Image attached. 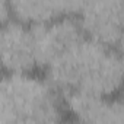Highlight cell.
I'll use <instances>...</instances> for the list:
<instances>
[{"label":"cell","instance_id":"6da1fadb","mask_svg":"<svg viewBox=\"0 0 124 124\" xmlns=\"http://www.w3.org/2000/svg\"><path fill=\"white\" fill-rule=\"evenodd\" d=\"M78 15L86 38L117 48L124 34V2L82 3Z\"/></svg>","mask_w":124,"mask_h":124},{"label":"cell","instance_id":"7a4b0ae2","mask_svg":"<svg viewBox=\"0 0 124 124\" xmlns=\"http://www.w3.org/2000/svg\"><path fill=\"white\" fill-rule=\"evenodd\" d=\"M35 38L38 64L48 67L55 58L64 54L85 38L79 19L73 15L54 19L48 23L31 26Z\"/></svg>","mask_w":124,"mask_h":124},{"label":"cell","instance_id":"3957f363","mask_svg":"<svg viewBox=\"0 0 124 124\" xmlns=\"http://www.w3.org/2000/svg\"><path fill=\"white\" fill-rule=\"evenodd\" d=\"M0 54L3 69L9 73H29L38 66L32 28L18 19L2 25Z\"/></svg>","mask_w":124,"mask_h":124},{"label":"cell","instance_id":"277c9868","mask_svg":"<svg viewBox=\"0 0 124 124\" xmlns=\"http://www.w3.org/2000/svg\"><path fill=\"white\" fill-rule=\"evenodd\" d=\"M12 15L23 22L34 25L48 23L54 19L79 13L82 3H69V2H37V0H19L10 2Z\"/></svg>","mask_w":124,"mask_h":124},{"label":"cell","instance_id":"5b68a950","mask_svg":"<svg viewBox=\"0 0 124 124\" xmlns=\"http://www.w3.org/2000/svg\"><path fill=\"white\" fill-rule=\"evenodd\" d=\"M120 104H121V107H123V109H124V95H123V98H121V102H120Z\"/></svg>","mask_w":124,"mask_h":124},{"label":"cell","instance_id":"8992f818","mask_svg":"<svg viewBox=\"0 0 124 124\" xmlns=\"http://www.w3.org/2000/svg\"><path fill=\"white\" fill-rule=\"evenodd\" d=\"M50 124H60L58 121H54V123H50Z\"/></svg>","mask_w":124,"mask_h":124}]
</instances>
